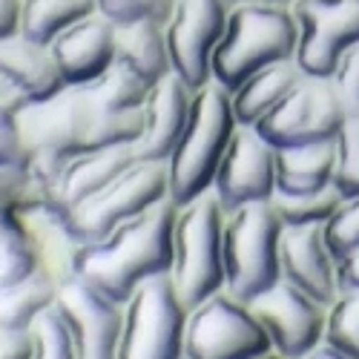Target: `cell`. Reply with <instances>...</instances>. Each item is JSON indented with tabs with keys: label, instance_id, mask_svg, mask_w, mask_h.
Masks as SVG:
<instances>
[{
	"label": "cell",
	"instance_id": "6da1fadb",
	"mask_svg": "<svg viewBox=\"0 0 359 359\" xmlns=\"http://www.w3.org/2000/svg\"><path fill=\"white\" fill-rule=\"evenodd\" d=\"M26 156L72 158L115 144H133L144 130V107L133 112L107 109L89 83H67L55 95L29 101L15 112Z\"/></svg>",
	"mask_w": 359,
	"mask_h": 359
},
{
	"label": "cell",
	"instance_id": "7a4b0ae2",
	"mask_svg": "<svg viewBox=\"0 0 359 359\" xmlns=\"http://www.w3.org/2000/svg\"><path fill=\"white\" fill-rule=\"evenodd\" d=\"M175 210L172 198H164L98 242H83L75 259V276L127 305L147 279L170 273Z\"/></svg>",
	"mask_w": 359,
	"mask_h": 359
},
{
	"label": "cell",
	"instance_id": "3957f363",
	"mask_svg": "<svg viewBox=\"0 0 359 359\" xmlns=\"http://www.w3.org/2000/svg\"><path fill=\"white\" fill-rule=\"evenodd\" d=\"M238 121L233 112L230 89L219 81L204 83L193 95L190 121L170 153L167 164V190L175 207L193 201L196 196L213 187L216 170L227 153V144Z\"/></svg>",
	"mask_w": 359,
	"mask_h": 359
},
{
	"label": "cell",
	"instance_id": "277c9868",
	"mask_svg": "<svg viewBox=\"0 0 359 359\" xmlns=\"http://www.w3.org/2000/svg\"><path fill=\"white\" fill-rule=\"evenodd\" d=\"M224 207L213 190L175 210L170 282L184 311L224 290Z\"/></svg>",
	"mask_w": 359,
	"mask_h": 359
},
{
	"label": "cell",
	"instance_id": "5b68a950",
	"mask_svg": "<svg viewBox=\"0 0 359 359\" xmlns=\"http://www.w3.org/2000/svg\"><path fill=\"white\" fill-rule=\"evenodd\" d=\"M299 29L290 6H236L213 52V81L233 89L253 72L296 57Z\"/></svg>",
	"mask_w": 359,
	"mask_h": 359
},
{
	"label": "cell",
	"instance_id": "8992f818",
	"mask_svg": "<svg viewBox=\"0 0 359 359\" xmlns=\"http://www.w3.org/2000/svg\"><path fill=\"white\" fill-rule=\"evenodd\" d=\"M282 219L271 201H253L224 219V290L250 302L282 279L279 271Z\"/></svg>",
	"mask_w": 359,
	"mask_h": 359
},
{
	"label": "cell",
	"instance_id": "52a82bcc",
	"mask_svg": "<svg viewBox=\"0 0 359 359\" xmlns=\"http://www.w3.org/2000/svg\"><path fill=\"white\" fill-rule=\"evenodd\" d=\"M271 351V337L250 305L227 290L187 311L184 359H256Z\"/></svg>",
	"mask_w": 359,
	"mask_h": 359
},
{
	"label": "cell",
	"instance_id": "ba28073f",
	"mask_svg": "<svg viewBox=\"0 0 359 359\" xmlns=\"http://www.w3.org/2000/svg\"><path fill=\"white\" fill-rule=\"evenodd\" d=\"M187 311L170 276L147 279L124 305V327L115 359H184Z\"/></svg>",
	"mask_w": 359,
	"mask_h": 359
},
{
	"label": "cell",
	"instance_id": "9c48e42d",
	"mask_svg": "<svg viewBox=\"0 0 359 359\" xmlns=\"http://www.w3.org/2000/svg\"><path fill=\"white\" fill-rule=\"evenodd\" d=\"M348 115L351 112L331 78L302 75V81L253 127L279 149L313 141H334L345 127Z\"/></svg>",
	"mask_w": 359,
	"mask_h": 359
},
{
	"label": "cell",
	"instance_id": "30bf717a",
	"mask_svg": "<svg viewBox=\"0 0 359 359\" xmlns=\"http://www.w3.org/2000/svg\"><path fill=\"white\" fill-rule=\"evenodd\" d=\"M170 198L167 190V164L164 161H133L121 175L98 190L93 198L72 207L67 213L69 227L81 242H98L109 236L118 224L156 207Z\"/></svg>",
	"mask_w": 359,
	"mask_h": 359
},
{
	"label": "cell",
	"instance_id": "8fae6325",
	"mask_svg": "<svg viewBox=\"0 0 359 359\" xmlns=\"http://www.w3.org/2000/svg\"><path fill=\"white\" fill-rule=\"evenodd\" d=\"M230 9L222 0H175L164 23L172 72L190 89L213 81V52L224 35Z\"/></svg>",
	"mask_w": 359,
	"mask_h": 359
},
{
	"label": "cell",
	"instance_id": "7c38bea8",
	"mask_svg": "<svg viewBox=\"0 0 359 359\" xmlns=\"http://www.w3.org/2000/svg\"><path fill=\"white\" fill-rule=\"evenodd\" d=\"M248 305L271 337V348L285 359H305L325 339L327 305L285 279L262 290Z\"/></svg>",
	"mask_w": 359,
	"mask_h": 359
},
{
	"label": "cell",
	"instance_id": "4fadbf2b",
	"mask_svg": "<svg viewBox=\"0 0 359 359\" xmlns=\"http://www.w3.org/2000/svg\"><path fill=\"white\" fill-rule=\"evenodd\" d=\"M299 29L296 64L305 75L331 78L342 52L359 41V0H293Z\"/></svg>",
	"mask_w": 359,
	"mask_h": 359
},
{
	"label": "cell",
	"instance_id": "5bb4252c",
	"mask_svg": "<svg viewBox=\"0 0 359 359\" xmlns=\"http://www.w3.org/2000/svg\"><path fill=\"white\" fill-rule=\"evenodd\" d=\"M210 190L224 213L253 201H271L276 193V147L253 124H238Z\"/></svg>",
	"mask_w": 359,
	"mask_h": 359
},
{
	"label": "cell",
	"instance_id": "9a60e30c",
	"mask_svg": "<svg viewBox=\"0 0 359 359\" xmlns=\"http://www.w3.org/2000/svg\"><path fill=\"white\" fill-rule=\"evenodd\" d=\"M55 308L69 325L78 359H115L124 327L121 302L75 276L57 287Z\"/></svg>",
	"mask_w": 359,
	"mask_h": 359
},
{
	"label": "cell",
	"instance_id": "2e32d148",
	"mask_svg": "<svg viewBox=\"0 0 359 359\" xmlns=\"http://www.w3.org/2000/svg\"><path fill=\"white\" fill-rule=\"evenodd\" d=\"M279 271L285 282L296 285L327 308L339 296L337 259L327 250L322 224H282Z\"/></svg>",
	"mask_w": 359,
	"mask_h": 359
},
{
	"label": "cell",
	"instance_id": "e0dca14e",
	"mask_svg": "<svg viewBox=\"0 0 359 359\" xmlns=\"http://www.w3.org/2000/svg\"><path fill=\"white\" fill-rule=\"evenodd\" d=\"M190 89L175 72H167L161 81L149 86V95L144 101V130L133 141V156L138 161H167L182 138L190 109H193Z\"/></svg>",
	"mask_w": 359,
	"mask_h": 359
},
{
	"label": "cell",
	"instance_id": "ac0fdd59",
	"mask_svg": "<svg viewBox=\"0 0 359 359\" xmlns=\"http://www.w3.org/2000/svg\"><path fill=\"white\" fill-rule=\"evenodd\" d=\"M12 213L23 227L29 245H32L38 271L46 273L57 287L75 279V259L83 242L69 227V219L61 207H55L49 198H43V201L23 204Z\"/></svg>",
	"mask_w": 359,
	"mask_h": 359
},
{
	"label": "cell",
	"instance_id": "d6986e66",
	"mask_svg": "<svg viewBox=\"0 0 359 359\" xmlns=\"http://www.w3.org/2000/svg\"><path fill=\"white\" fill-rule=\"evenodd\" d=\"M49 49L64 83H93L115 64V23L93 12L64 29Z\"/></svg>",
	"mask_w": 359,
	"mask_h": 359
},
{
	"label": "cell",
	"instance_id": "ffe728a7",
	"mask_svg": "<svg viewBox=\"0 0 359 359\" xmlns=\"http://www.w3.org/2000/svg\"><path fill=\"white\" fill-rule=\"evenodd\" d=\"M135 161L133 144H115V147H101L89 149V153H78L67 158L61 175L52 187V204L69 213L72 207L93 198L98 190H104L115 175H121L130 164Z\"/></svg>",
	"mask_w": 359,
	"mask_h": 359
},
{
	"label": "cell",
	"instance_id": "44dd1931",
	"mask_svg": "<svg viewBox=\"0 0 359 359\" xmlns=\"http://www.w3.org/2000/svg\"><path fill=\"white\" fill-rule=\"evenodd\" d=\"M0 72L26 101L55 95L64 83L49 43H38L20 32L0 38Z\"/></svg>",
	"mask_w": 359,
	"mask_h": 359
},
{
	"label": "cell",
	"instance_id": "7402d4cb",
	"mask_svg": "<svg viewBox=\"0 0 359 359\" xmlns=\"http://www.w3.org/2000/svg\"><path fill=\"white\" fill-rule=\"evenodd\" d=\"M115 64H121L149 86L172 72L164 23L153 18L115 23Z\"/></svg>",
	"mask_w": 359,
	"mask_h": 359
},
{
	"label": "cell",
	"instance_id": "603a6c76",
	"mask_svg": "<svg viewBox=\"0 0 359 359\" xmlns=\"http://www.w3.org/2000/svg\"><path fill=\"white\" fill-rule=\"evenodd\" d=\"M302 75L305 72L296 64V57H287V61H276L271 67L253 72L250 78H245L230 93L236 121L238 124H259L262 118L302 81Z\"/></svg>",
	"mask_w": 359,
	"mask_h": 359
},
{
	"label": "cell",
	"instance_id": "cb8c5ba5",
	"mask_svg": "<svg viewBox=\"0 0 359 359\" xmlns=\"http://www.w3.org/2000/svg\"><path fill=\"white\" fill-rule=\"evenodd\" d=\"M337 138L313 141L276 149V190L282 193H313L334 184Z\"/></svg>",
	"mask_w": 359,
	"mask_h": 359
},
{
	"label": "cell",
	"instance_id": "d4e9b609",
	"mask_svg": "<svg viewBox=\"0 0 359 359\" xmlns=\"http://www.w3.org/2000/svg\"><path fill=\"white\" fill-rule=\"evenodd\" d=\"M55 299L57 285L41 271L0 287V331H29L32 322L55 305Z\"/></svg>",
	"mask_w": 359,
	"mask_h": 359
},
{
	"label": "cell",
	"instance_id": "484cf974",
	"mask_svg": "<svg viewBox=\"0 0 359 359\" xmlns=\"http://www.w3.org/2000/svg\"><path fill=\"white\" fill-rule=\"evenodd\" d=\"M98 12V0H20L18 32L38 43H52L81 18Z\"/></svg>",
	"mask_w": 359,
	"mask_h": 359
},
{
	"label": "cell",
	"instance_id": "4316f807",
	"mask_svg": "<svg viewBox=\"0 0 359 359\" xmlns=\"http://www.w3.org/2000/svg\"><path fill=\"white\" fill-rule=\"evenodd\" d=\"M339 201H342V193L334 184L313 190V193H282V190H276L271 198L282 224H325L331 219V213L339 207Z\"/></svg>",
	"mask_w": 359,
	"mask_h": 359
},
{
	"label": "cell",
	"instance_id": "83f0119b",
	"mask_svg": "<svg viewBox=\"0 0 359 359\" xmlns=\"http://www.w3.org/2000/svg\"><path fill=\"white\" fill-rule=\"evenodd\" d=\"M38 271V259L32 253V245L18 224L15 213H6L0 219V287L15 285Z\"/></svg>",
	"mask_w": 359,
	"mask_h": 359
},
{
	"label": "cell",
	"instance_id": "f1b7e54d",
	"mask_svg": "<svg viewBox=\"0 0 359 359\" xmlns=\"http://www.w3.org/2000/svg\"><path fill=\"white\" fill-rule=\"evenodd\" d=\"M89 89H93L95 98L112 112L141 109L149 95V83L141 81L138 75H133L130 69H124L121 64H112L101 78L89 83Z\"/></svg>",
	"mask_w": 359,
	"mask_h": 359
},
{
	"label": "cell",
	"instance_id": "f546056e",
	"mask_svg": "<svg viewBox=\"0 0 359 359\" xmlns=\"http://www.w3.org/2000/svg\"><path fill=\"white\" fill-rule=\"evenodd\" d=\"M331 348L359 359V290H342L327 308L325 339Z\"/></svg>",
	"mask_w": 359,
	"mask_h": 359
},
{
	"label": "cell",
	"instance_id": "4dcf8cb0",
	"mask_svg": "<svg viewBox=\"0 0 359 359\" xmlns=\"http://www.w3.org/2000/svg\"><path fill=\"white\" fill-rule=\"evenodd\" d=\"M29 337H32V359H78L69 325L64 322L55 305L46 308L32 322Z\"/></svg>",
	"mask_w": 359,
	"mask_h": 359
},
{
	"label": "cell",
	"instance_id": "1f68e13d",
	"mask_svg": "<svg viewBox=\"0 0 359 359\" xmlns=\"http://www.w3.org/2000/svg\"><path fill=\"white\" fill-rule=\"evenodd\" d=\"M334 187L342 193V198L359 196V124L353 115H348L345 127L337 135Z\"/></svg>",
	"mask_w": 359,
	"mask_h": 359
},
{
	"label": "cell",
	"instance_id": "d6a6232c",
	"mask_svg": "<svg viewBox=\"0 0 359 359\" xmlns=\"http://www.w3.org/2000/svg\"><path fill=\"white\" fill-rule=\"evenodd\" d=\"M322 230H325L327 250L334 253L337 262L353 253L359 248V196L342 198L339 207L331 213V219L322 224Z\"/></svg>",
	"mask_w": 359,
	"mask_h": 359
},
{
	"label": "cell",
	"instance_id": "836d02e7",
	"mask_svg": "<svg viewBox=\"0 0 359 359\" xmlns=\"http://www.w3.org/2000/svg\"><path fill=\"white\" fill-rule=\"evenodd\" d=\"M172 6L175 0H98V12L107 15L112 23H130L144 18L167 23Z\"/></svg>",
	"mask_w": 359,
	"mask_h": 359
},
{
	"label": "cell",
	"instance_id": "e575fe53",
	"mask_svg": "<svg viewBox=\"0 0 359 359\" xmlns=\"http://www.w3.org/2000/svg\"><path fill=\"white\" fill-rule=\"evenodd\" d=\"M331 81L339 89V95H342L348 112H356L359 109V41L351 43L342 52V57L337 61V67L331 72Z\"/></svg>",
	"mask_w": 359,
	"mask_h": 359
},
{
	"label": "cell",
	"instance_id": "d590c367",
	"mask_svg": "<svg viewBox=\"0 0 359 359\" xmlns=\"http://www.w3.org/2000/svg\"><path fill=\"white\" fill-rule=\"evenodd\" d=\"M26 164V147L18 130L15 115L0 112V167H20Z\"/></svg>",
	"mask_w": 359,
	"mask_h": 359
},
{
	"label": "cell",
	"instance_id": "8d00e7d4",
	"mask_svg": "<svg viewBox=\"0 0 359 359\" xmlns=\"http://www.w3.org/2000/svg\"><path fill=\"white\" fill-rule=\"evenodd\" d=\"M0 359H32L29 331H0Z\"/></svg>",
	"mask_w": 359,
	"mask_h": 359
},
{
	"label": "cell",
	"instance_id": "74e56055",
	"mask_svg": "<svg viewBox=\"0 0 359 359\" xmlns=\"http://www.w3.org/2000/svg\"><path fill=\"white\" fill-rule=\"evenodd\" d=\"M337 282L342 290H359V248L337 262Z\"/></svg>",
	"mask_w": 359,
	"mask_h": 359
},
{
	"label": "cell",
	"instance_id": "f35d334b",
	"mask_svg": "<svg viewBox=\"0 0 359 359\" xmlns=\"http://www.w3.org/2000/svg\"><path fill=\"white\" fill-rule=\"evenodd\" d=\"M20 29V0H0V38H9Z\"/></svg>",
	"mask_w": 359,
	"mask_h": 359
},
{
	"label": "cell",
	"instance_id": "ab89813d",
	"mask_svg": "<svg viewBox=\"0 0 359 359\" xmlns=\"http://www.w3.org/2000/svg\"><path fill=\"white\" fill-rule=\"evenodd\" d=\"M29 101L18 93V89L6 81V75L0 72V112H9V115H15L18 109H23Z\"/></svg>",
	"mask_w": 359,
	"mask_h": 359
},
{
	"label": "cell",
	"instance_id": "60d3db41",
	"mask_svg": "<svg viewBox=\"0 0 359 359\" xmlns=\"http://www.w3.org/2000/svg\"><path fill=\"white\" fill-rule=\"evenodd\" d=\"M227 9L236 6H293V0H222Z\"/></svg>",
	"mask_w": 359,
	"mask_h": 359
},
{
	"label": "cell",
	"instance_id": "b9f144b4",
	"mask_svg": "<svg viewBox=\"0 0 359 359\" xmlns=\"http://www.w3.org/2000/svg\"><path fill=\"white\" fill-rule=\"evenodd\" d=\"M305 359H353V356H348V353H342V351L331 348L327 342H322V345H319V348H313Z\"/></svg>",
	"mask_w": 359,
	"mask_h": 359
},
{
	"label": "cell",
	"instance_id": "7bdbcfd3",
	"mask_svg": "<svg viewBox=\"0 0 359 359\" xmlns=\"http://www.w3.org/2000/svg\"><path fill=\"white\" fill-rule=\"evenodd\" d=\"M256 359H285L282 353H276V351H271V353H264V356H256Z\"/></svg>",
	"mask_w": 359,
	"mask_h": 359
},
{
	"label": "cell",
	"instance_id": "ee69618b",
	"mask_svg": "<svg viewBox=\"0 0 359 359\" xmlns=\"http://www.w3.org/2000/svg\"><path fill=\"white\" fill-rule=\"evenodd\" d=\"M351 115H353V118H356V124H359V109H356V112H351Z\"/></svg>",
	"mask_w": 359,
	"mask_h": 359
}]
</instances>
